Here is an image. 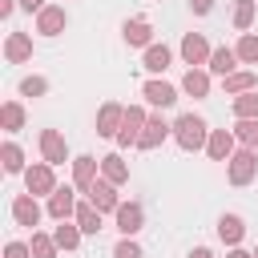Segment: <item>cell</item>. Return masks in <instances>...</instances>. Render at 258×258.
Listing matches in <instances>:
<instances>
[{
    "label": "cell",
    "mask_w": 258,
    "mask_h": 258,
    "mask_svg": "<svg viewBox=\"0 0 258 258\" xmlns=\"http://www.w3.org/2000/svg\"><path fill=\"white\" fill-rule=\"evenodd\" d=\"M173 137H177V145L181 149H202L206 141H210V129H206V121L198 117V113H181L177 121H173Z\"/></svg>",
    "instance_id": "1"
},
{
    "label": "cell",
    "mask_w": 258,
    "mask_h": 258,
    "mask_svg": "<svg viewBox=\"0 0 258 258\" xmlns=\"http://www.w3.org/2000/svg\"><path fill=\"white\" fill-rule=\"evenodd\" d=\"M254 173H258V157H254V149L246 145V149H238V153L230 157V181H234V185H250Z\"/></svg>",
    "instance_id": "2"
},
{
    "label": "cell",
    "mask_w": 258,
    "mask_h": 258,
    "mask_svg": "<svg viewBox=\"0 0 258 258\" xmlns=\"http://www.w3.org/2000/svg\"><path fill=\"white\" fill-rule=\"evenodd\" d=\"M145 121H149L145 109H141V105H129V109H125V121H121V129H117V145H137Z\"/></svg>",
    "instance_id": "3"
},
{
    "label": "cell",
    "mask_w": 258,
    "mask_h": 258,
    "mask_svg": "<svg viewBox=\"0 0 258 258\" xmlns=\"http://www.w3.org/2000/svg\"><path fill=\"white\" fill-rule=\"evenodd\" d=\"M64 24H69V16H64V8H56V4H44V8L36 12V32H40V36H60Z\"/></svg>",
    "instance_id": "4"
},
{
    "label": "cell",
    "mask_w": 258,
    "mask_h": 258,
    "mask_svg": "<svg viewBox=\"0 0 258 258\" xmlns=\"http://www.w3.org/2000/svg\"><path fill=\"white\" fill-rule=\"evenodd\" d=\"M181 60L194 69V64H210V44L202 32H185L181 36Z\"/></svg>",
    "instance_id": "5"
},
{
    "label": "cell",
    "mask_w": 258,
    "mask_h": 258,
    "mask_svg": "<svg viewBox=\"0 0 258 258\" xmlns=\"http://www.w3.org/2000/svg\"><path fill=\"white\" fill-rule=\"evenodd\" d=\"M234 129H210V141H206V153L214 161H230L234 157Z\"/></svg>",
    "instance_id": "6"
},
{
    "label": "cell",
    "mask_w": 258,
    "mask_h": 258,
    "mask_svg": "<svg viewBox=\"0 0 258 258\" xmlns=\"http://www.w3.org/2000/svg\"><path fill=\"white\" fill-rule=\"evenodd\" d=\"M40 153H44L48 165H64V161H69V145H64V137H60L56 129H44V133H40Z\"/></svg>",
    "instance_id": "7"
},
{
    "label": "cell",
    "mask_w": 258,
    "mask_h": 258,
    "mask_svg": "<svg viewBox=\"0 0 258 258\" xmlns=\"http://www.w3.org/2000/svg\"><path fill=\"white\" fill-rule=\"evenodd\" d=\"M89 202L101 210V214H117V206H121V198H117V189H113V181H93V189H89Z\"/></svg>",
    "instance_id": "8"
},
{
    "label": "cell",
    "mask_w": 258,
    "mask_h": 258,
    "mask_svg": "<svg viewBox=\"0 0 258 258\" xmlns=\"http://www.w3.org/2000/svg\"><path fill=\"white\" fill-rule=\"evenodd\" d=\"M141 97H145L149 105H157V109H169V105L177 101V89L165 85V81H145V85H141Z\"/></svg>",
    "instance_id": "9"
},
{
    "label": "cell",
    "mask_w": 258,
    "mask_h": 258,
    "mask_svg": "<svg viewBox=\"0 0 258 258\" xmlns=\"http://www.w3.org/2000/svg\"><path fill=\"white\" fill-rule=\"evenodd\" d=\"M121 121H125V109H121L117 101H109V105H101V113H97V133H101V137H117Z\"/></svg>",
    "instance_id": "10"
},
{
    "label": "cell",
    "mask_w": 258,
    "mask_h": 258,
    "mask_svg": "<svg viewBox=\"0 0 258 258\" xmlns=\"http://www.w3.org/2000/svg\"><path fill=\"white\" fill-rule=\"evenodd\" d=\"M24 185H28V194H52V189H56V181H52V165L44 161V165L24 169Z\"/></svg>",
    "instance_id": "11"
},
{
    "label": "cell",
    "mask_w": 258,
    "mask_h": 258,
    "mask_svg": "<svg viewBox=\"0 0 258 258\" xmlns=\"http://www.w3.org/2000/svg\"><path fill=\"white\" fill-rule=\"evenodd\" d=\"M12 218H16V226H36L40 222V206H36V194H20L16 202H12Z\"/></svg>",
    "instance_id": "12"
},
{
    "label": "cell",
    "mask_w": 258,
    "mask_h": 258,
    "mask_svg": "<svg viewBox=\"0 0 258 258\" xmlns=\"http://www.w3.org/2000/svg\"><path fill=\"white\" fill-rule=\"evenodd\" d=\"M169 129H173V125H165L161 117H149L145 129H141V137H137V149H153V145H161V141L169 137Z\"/></svg>",
    "instance_id": "13"
},
{
    "label": "cell",
    "mask_w": 258,
    "mask_h": 258,
    "mask_svg": "<svg viewBox=\"0 0 258 258\" xmlns=\"http://www.w3.org/2000/svg\"><path fill=\"white\" fill-rule=\"evenodd\" d=\"M93 181H97V157H89V153H85V157H77V161H73V185L89 194V189H93Z\"/></svg>",
    "instance_id": "14"
},
{
    "label": "cell",
    "mask_w": 258,
    "mask_h": 258,
    "mask_svg": "<svg viewBox=\"0 0 258 258\" xmlns=\"http://www.w3.org/2000/svg\"><path fill=\"white\" fill-rule=\"evenodd\" d=\"M117 230H121L125 238L141 230V206H137V202H121V206H117Z\"/></svg>",
    "instance_id": "15"
},
{
    "label": "cell",
    "mask_w": 258,
    "mask_h": 258,
    "mask_svg": "<svg viewBox=\"0 0 258 258\" xmlns=\"http://www.w3.org/2000/svg\"><path fill=\"white\" fill-rule=\"evenodd\" d=\"M4 56H8L12 64L28 60V56H32V40H28L24 32H8V40H4Z\"/></svg>",
    "instance_id": "16"
},
{
    "label": "cell",
    "mask_w": 258,
    "mask_h": 258,
    "mask_svg": "<svg viewBox=\"0 0 258 258\" xmlns=\"http://www.w3.org/2000/svg\"><path fill=\"white\" fill-rule=\"evenodd\" d=\"M48 214H52L56 222H60V218H69V214H77V202H73V189H69V185L48 194Z\"/></svg>",
    "instance_id": "17"
},
{
    "label": "cell",
    "mask_w": 258,
    "mask_h": 258,
    "mask_svg": "<svg viewBox=\"0 0 258 258\" xmlns=\"http://www.w3.org/2000/svg\"><path fill=\"white\" fill-rule=\"evenodd\" d=\"M242 234H246V222H242L238 214H222V222H218V238H222L226 246H238Z\"/></svg>",
    "instance_id": "18"
},
{
    "label": "cell",
    "mask_w": 258,
    "mask_h": 258,
    "mask_svg": "<svg viewBox=\"0 0 258 258\" xmlns=\"http://www.w3.org/2000/svg\"><path fill=\"white\" fill-rule=\"evenodd\" d=\"M125 44H149V36H153V24L145 20V16H137V20H125Z\"/></svg>",
    "instance_id": "19"
},
{
    "label": "cell",
    "mask_w": 258,
    "mask_h": 258,
    "mask_svg": "<svg viewBox=\"0 0 258 258\" xmlns=\"http://www.w3.org/2000/svg\"><path fill=\"white\" fill-rule=\"evenodd\" d=\"M81 234H85V230H81L77 222H64V218H60V226L52 230V238H56L60 250H77V246H81Z\"/></svg>",
    "instance_id": "20"
},
{
    "label": "cell",
    "mask_w": 258,
    "mask_h": 258,
    "mask_svg": "<svg viewBox=\"0 0 258 258\" xmlns=\"http://www.w3.org/2000/svg\"><path fill=\"white\" fill-rule=\"evenodd\" d=\"M101 177H105V181H113V185H121V181L129 177V165H125L117 153H109V157H101Z\"/></svg>",
    "instance_id": "21"
},
{
    "label": "cell",
    "mask_w": 258,
    "mask_h": 258,
    "mask_svg": "<svg viewBox=\"0 0 258 258\" xmlns=\"http://www.w3.org/2000/svg\"><path fill=\"white\" fill-rule=\"evenodd\" d=\"M73 218H77V226H81L85 234H97V230H101V210H97L93 202H81Z\"/></svg>",
    "instance_id": "22"
},
{
    "label": "cell",
    "mask_w": 258,
    "mask_h": 258,
    "mask_svg": "<svg viewBox=\"0 0 258 258\" xmlns=\"http://www.w3.org/2000/svg\"><path fill=\"white\" fill-rule=\"evenodd\" d=\"M234 60H238V52H234V48H214V52H210V73L230 77V73H234Z\"/></svg>",
    "instance_id": "23"
},
{
    "label": "cell",
    "mask_w": 258,
    "mask_h": 258,
    "mask_svg": "<svg viewBox=\"0 0 258 258\" xmlns=\"http://www.w3.org/2000/svg\"><path fill=\"white\" fill-rule=\"evenodd\" d=\"M181 89H185L189 97H206V93H210V73H202V69H189V73L181 77Z\"/></svg>",
    "instance_id": "24"
},
{
    "label": "cell",
    "mask_w": 258,
    "mask_h": 258,
    "mask_svg": "<svg viewBox=\"0 0 258 258\" xmlns=\"http://www.w3.org/2000/svg\"><path fill=\"white\" fill-rule=\"evenodd\" d=\"M254 81H258V73H250V69H246V73H230L222 85H226V93H230V97H238V93H250V89H254Z\"/></svg>",
    "instance_id": "25"
},
{
    "label": "cell",
    "mask_w": 258,
    "mask_h": 258,
    "mask_svg": "<svg viewBox=\"0 0 258 258\" xmlns=\"http://www.w3.org/2000/svg\"><path fill=\"white\" fill-rule=\"evenodd\" d=\"M234 117H238V121H250V117H258V93H254V89L234 97Z\"/></svg>",
    "instance_id": "26"
},
{
    "label": "cell",
    "mask_w": 258,
    "mask_h": 258,
    "mask_svg": "<svg viewBox=\"0 0 258 258\" xmlns=\"http://www.w3.org/2000/svg\"><path fill=\"white\" fill-rule=\"evenodd\" d=\"M145 69L149 73H165L169 69V48L165 44H149L145 48Z\"/></svg>",
    "instance_id": "27"
},
{
    "label": "cell",
    "mask_w": 258,
    "mask_h": 258,
    "mask_svg": "<svg viewBox=\"0 0 258 258\" xmlns=\"http://www.w3.org/2000/svg\"><path fill=\"white\" fill-rule=\"evenodd\" d=\"M0 157H4V169H8V173H20V169H24V153H20V145H16V141H4Z\"/></svg>",
    "instance_id": "28"
},
{
    "label": "cell",
    "mask_w": 258,
    "mask_h": 258,
    "mask_svg": "<svg viewBox=\"0 0 258 258\" xmlns=\"http://www.w3.org/2000/svg\"><path fill=\"white\" fill-rule=\"evenodd\" d=\"M238 60H246V64H258V36L254 32H242V40H238Z\"/></svg>",
    "instance_id": "29"
},
{
    "label": "cell",
    "mask_w": 258,
    "mask_h": 258,
    "mask_svg": "<svg viewBox=\"0 0 258 258\" xmlns=\"http://www.w3.org/2000/svg\"><path fill=\"white\" fill-rule=\"evenodd\" d=\"M234 137H238L242 145L258 149V117H250V121H238V125H234Z\"/></svg>",
    "instance_id": "30"
},
{
    "label": "cell",
    "mask_w": 258,
    "mask_h": 258,
    "mask_svg": "<svg viewBox=\"0 0 258 258\" xmlns=\"http://www.w3.org/2000/svg\"><path fill=\"white\" fill-rule=\"evenodd\" d=\"M0 121H4V129H8V133H16V129L24 125V109H20L16 101H8V105L0 109Z\"/></svg>",
    "instance_id": "31"
},
{
    "label": "cell",
    "mask_w": 258,
    "mask_h": 258,
    "mask_svg": "<svg viewBox=\"0 0 258 258\" xmlns=\"http://www.w3.org/2000/svg\"><path fill=\"white\" fill-rule=\"evenodd\" d=\"M56 238H48V234H32V258H56Z\"/></svg>",
    "instance_id": "32"
},
{
    "label": "cell",
    "mask_w": 258,
    "mask_h": 258,
    "mask_svg": "<svg viewBox=\"0 0 258 258\" xmlns=\"http://www.w3.org/2000/svg\"><path fill=\"white\" fill-rule=\"evenodd\" d=\"M250 24H254V0H238V8H234V28L246 32Z\"/></svg>",
    "instance_id": "33"
},
{
    "label": "cell",
    "mask_w": 258,
    "mask_h": 258,
    "mask_svg": "<svg viewBox=\"0 0 258 258\" xmlns=\"http://www.w3.org/2000/svg\"><path fill=\"white\" fill-rule=\"evenodd\" d=\"M44 89H48L44 77H24V81H20V93H24V97H40Z\"/></svg>",
    "instance_id": "34"
},
{
    "label": "cell",
    "mask_w": 258,
    "mask_h": 258,
    "mask_svg": "<svg viewBox=\"0 0 258 258\" xmlns=\"http://www.w3.org/2000/svg\"><path fill=\"white\" fill-rule=\"evenodd\" d=\"M113 258H141V246L129 242V238H121V242L113 246Z\"/></svg>",
    "instance_id": "35"
},
{
    "label": "cell",
    "mask_w": 258,
    "mask_h": 258,
    "mask_svg": "<svg viewBox=\"0 0 258 258\" xmlns=\"http://www.w3.org/2000/svg\"><path fill=\"white\" fill-rule=\"evenodd\" d=\"M4 258H32V246H24V242H8V246H4Z\"/></svg>",
    "instance_id": "36"
},
{
    "label": "cell",
    "mask_w": 258,
    "mask_h": 258,
    "mask_svg": "<svg viewBox=\"0 0 258 258\" xmlns=\"http://www.w3.org/2000/svg\"><path fill=\"white\" fill-rule=\"evenodd\" d=\"M189 8H194V12H198V16H206V12H210V8H214V0H189Z\"/></svg>",
    "instance_id": "37"
},
{
    "label": "cell",
    "mask_w": 258,
    "mask_h": 258,
    "mask_svg": "<svg viewBox=\"0 0 258 258\" xmlns=\"http://www.w3.org/2000/svg\"><path fill=\"white\" fill-rule=\"evenodd\" d=\"M20 8H28V12H40V8H44V0H20Z\"/></svg>",
    "instance_id": "38"
},
{
    "label": "cell",
    "mask_w": 258,
    "mask_h": 258,
    "mask_svg": "<svg viewBox=\"0 0 258 258\" xmlns=\"http://www.w3.org/2000/svg\"><path fill=\"white\" fill-rule=\"evenodd\" d=\"M12 8H16V0H0V16H8Z\"/></svg>",
    "instance_id": "39"
},
{
    "label": "cell",
    "mask_w": 258,
    "mask_h": 258,
    "mask_svg": "<svg viewBox=\"0 0 258 258\" xmlns=\"http://www.w3.org/2000/svg\"><path fill=\"white\" fill-rule=\"evenodd\" d=\"M189 258H214V254H210V250H206V246H198V250H194V254H189Z\"/></svg>",
    "instance_id": "40"
},
{
    "label": "cell",
    "mask_w": 258,
    "mask_h": 258,
    "mask_svg": "<svg viewBox=\"0 0 258 258\" xmlns=\"http://www.w3.org/2000/svg\"><path fill=\"white\" fill-rule=\"evenodd\" d=\"M226 258H254V254H246V250H238V246H234V250H230Z\"/></svg>",
    "instance_id": "41"
},
{
    "label": "cell",
    "mask_w": 258,
    "mask_h": 258,
    "mask_svg": "<svg viewBox=\"0 0 258 258\" xmlns=\"http://www.w3.org/2000/svg\"><path fill=\"white\" fill-rule=\"evenodd\" d=\"M254 258H258V250H254Z\"/></svg>",
    "instance_id": "42"
}]
</instances>
